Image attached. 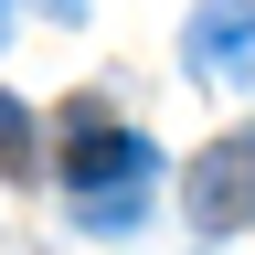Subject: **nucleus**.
Instances as JSON below:
<instances>
[{
	"label": "nucleus",
	"instance_id": "1",
	"mask_svg": "<svg viewBox=\"0 0 255 255\" xmlns=\"http://www.w3.org/2000/svg\"><path fill=\"white\" fill-rule=\"evenodd\" d=\"M64 191H75V223L85 234H128V223L149 213L159 191V149L138 138V128H107L96 107H75V138H64Z\"/></svg>",
	"mask_w": 255,
	"mask_h": 255
},
{
	"label": "nucleus",
	"instance_id": "5",
	"mask_svg": "<svg viewBox=\"0 0 255 255\" xmlns=\"http://www.w3.org/2000/svg\"><path fill=\"white\" fill-rule=\"evenodd\" d=\"M32 11H43V21H85V0H32Z\"/></svg>",
	"mask_w": 255,
	"mask_h": 255
},
{
	"label": "nucleus",
	"instance_id": "4",
	"mask_svg": "<svg viewBox=\"0 0 255 255\" xmlns=\"http://www.w3.org/2000/svg\"><path fill=\"white\" fill-rule=\"evenodd\" d=\"M32 170H43V128H32V107L0 85V181H32Z\"/></svg>",
	"mask_w": 255,
	"mask_h": 255
},
{
	"label": "nucleus",
	"instance_id": "2",
	"mask_svg": "<svg viewBox=\"0 0 255 255\" xmlns=\"http://www.w3.org/2000/svg\"><path fill=\"white\" fill-rule=\"evenodd\" d=\"M181 213H191V234H245V223H255V128L213 138L181 170Z\"/></svg>",
	"mask_w": 255,
	"mask_h": 255
},
{
	"label": "nucleus",
	"instance_id": "3",
	"mask_svg": "<svg viewBox=\"0 0 255 255\" xmlns=\"http://www.w3.org/2000/svg\"><path fill=\"white\" fill-rule=\"evenodd\" d=\"M181 64L202 85H255V0H191Z\"/></svg>",
	"mask_w": 255,
	"mask_h": 255
}]
</instances>
